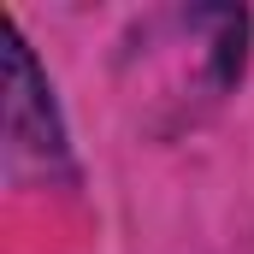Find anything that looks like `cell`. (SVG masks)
I'll return each instance as SVG.
<instances>
[{"mask_svg":"<svg viewBox=\"0 0 254 254\" xmlns=\"http://www.w3.org/2000/svg\"><path fill=\"white\" fill-rule=\"evenodd\" d=\"M0 83H6V154L12 166H36V172H60L65 166V125L54 107V89L42 77L36 54L24 48L18 30H6L0 48Z\"/></svg>","mask_w":254,"mask_h":254,"instance_id":"1","label":"cell"}]
</instances>
